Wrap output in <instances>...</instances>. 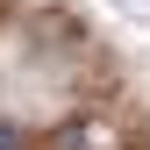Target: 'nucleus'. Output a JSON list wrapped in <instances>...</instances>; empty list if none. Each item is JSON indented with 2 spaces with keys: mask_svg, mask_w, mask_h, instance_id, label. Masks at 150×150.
Returning <instances> with one entry per match:
<instances>
[{
  "mask_svg": "<svg viewBox=\"0 0 150 150\" xmlns=\"http://www.w3.org/2000/svg\"><path fill=\"white\" fill-rule=\"evenodd\" d=\"M0 150H22V129H7V122H0Z\"/></svg>",
  "mask_w": 150,
  "mask_h": 150,
  "instance_id": "f257e3e1",
  "label": "nucleus"
},
{
  "mask_svg": "<svg viewBox=\"0 0 150 150\" xmlns=\"http://www.w3.org/2000/svg\"><path fill=\"white\" fill-rule=\"evenodd\" d=\"M129 14H136V22H150V0H129Z\"/></svg>",
  "mask_w": 150,
  "mask_h": 150,
  "instance_id": "f03ea898",
  "label": "nucleus"
}]
</instances>
